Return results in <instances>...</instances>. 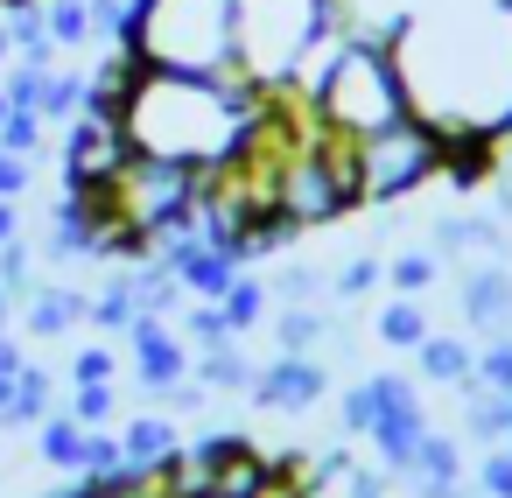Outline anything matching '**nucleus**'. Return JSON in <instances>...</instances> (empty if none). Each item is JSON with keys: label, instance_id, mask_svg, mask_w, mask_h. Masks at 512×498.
<instances>
[{"label": "nucleus", "instance_id": "nucleus-25", "mask_svg": "<svg viewBox=\"0 0 512 498\" xmlns=\"http://www.w3.org/2000/svg\"><path fill=\"white\" fill-rule=\"evenodd\" d=\"M57 414V379L29 358L22 365V379H15V407H8V428H36V421H50Z\"/></svg>", "mask_w": 512, "mask_h": 498}, {"label": "nucleus", "instance_id": "nucleus-20", "mask_svg": "<svg viewBox=\"0 0 512 498\" xmlns=\"http://www.w3.org/2000/svg\"><path fill=\"white\" fill-rule=\"evenodd\" d=\"M372 337H379L386 351H414V344L428 337V309H421V295H393V302H379Z\"/></svg>", "mask_w": 512, "mask_h": 498}, {"label": "nucleus", "instance_id": "nucleus-16", "mask_svg": "<svg viewBox=\"0 0 512 498\" xmlns=\"http://www.w3.org/2000/svg\"><path fill=\"white\" fill-rule=\"evenodd\" d=\"M78 323H92V295H85V288L43 281V288L29 295V337H64V330H78Z\"/></svg>", "mask_w": 512, "mask_h": 498}, {"label": "nucleus", "instance_id": "nucleus-28", "mask_svg": "<svg viewBox=\"0 0 512 498\" xmlns=\"http://www.w3.org/2000/svg\"><path fill=\"white\" fill-rule=\"evenodd\" d=\"M64 414H71L78 428H113V414H120V379H92V386H78Z\"/></svg>", "mask_w": 512, "mask_h": 498}, {"label": "nucleus", "instance_id": "nucleus-5", "mask_svg": "<svg viewBox=\"0 0 512 498\" xmlns=\"http://www.w3.org/2000/svg\"><path fill=\"white\" fill-rule=\"evenodd\" d=\"M120 50L141 71L225 78L232 71V0H134Z\"/></svg>", "mask_w": 512, "mask_h": 498}, {"label": "nucleus", "instance_id": "nucleus-35", "mask_svg": "<svg viewBox=\"0 0 512 498\" xmlns=\"http://www.w3.org/2000/svg\"><path fill=\"white\" fill-rule=\"evenodd\" d=\"M477 491L484 498H512V442H498V449L477 456Z\"/></svg>", "mask_w": 512, "mask_h": 498}, {"label": "nucleus", "instance_id": "nucleus-46", "mask_svg": "<svg viewBox=\"0 0 512 498\" xmlns=\"http://www.w3.org/2000/svg\"><path fill=\"white\" fill-rule=\"evenodd\" d=\"M0 428H8V421H0Z\"/></svg>", "mask_w": 512, "mask_h": 498}, {"label": "nucleus", "instance_id": "nucleus-29", "mask_svg": "<svg viewBox=\"0 0 512 498\" xmlns=\"http://www.w3.org/2000/svg\"><path fill=\"white\" fill-rule=\"evenodd\" d=\"M43 141H50V120L36 113V106H8V120H0V148L8 155H43Z\"/></svg>", "mask_w": 512, "mask_h": 498}, {"label": "nucleus", "instance_id": "nucleus-44", "mask_svg": "<svg viewBox=\"0 0 512 498\" xmlns=\"http://www.w3.org/2000/svg\"><path fill=\"white\" fill-rule=\"evenodd\" d=\"M0 120H8V92H0Z\"/></svg>", "mask_w": 512, "mask_h": 498}, {"label": "nucleus", "instance_id": "nucleus-24", "mask_svg": "<svg viewBox=\"0 0 512 498\" xmlns=\"http://www.w3.org/2000/svg\"><path fill=\"white\" fill-rule=\"evenodd\" d=\"M36 456H43L50 470L78 477V470H85V428H78L71 414H50V421H36Z\"/></svg>", "mask_w": 512, "mask_h": 498}, {"label": "nucleus", "instance_id": "nucleus-8", "mask_svg": "<svg viewBox=\"0 0 512 498\" xmlns=\"http://www.w3.org/2000/svg\"><path fill=\"white\" fill-rule=\"evenodd\" d=\"M372 379V393H379V421H372V456H379V470L386 477H407L414 470V456H421V435L435 428L428 421V400H421V379H407V372H365Z\"/></svg>", "mask_w": 512, "mask_h": 498}, {"label": "nucleus", "instance_id": "nucleus-40", "mask_svg": "<svg viewBox=\"0 0 512 498\" xmlns=\"http://www.w3.org/2000/svg\"><path fill=\"white\" fill-rule=\"evenodd\" d=\"M22 239V204H0V246Z\"/></svg>", "mask_w": 512, "mask_h": 498}, {"label": "nucleus", "instance_id": "nucleus-13", "mask_svg": "<svg viewBox=\"0 0 512 498\" xmlns=\"http://www.w3.org/2000/svg\"><path fill=\"white\" fill-rule=\"evenodd\" d=\"M435 260H505V218L498 211H456L428 225Z\"/></svg>", "mask_w": 512, "mask_h": 498}, {"label": "nucleus", "instance_id": "nucleus-32", "mask_svg": "<svg viewBox=\"0 0 512 498\" xmlns=\"http://www.w3.org/2000/svg\"><path fill=\"white\" fill-rule=\"evenodd\" d=\"M372 421H379V393H372V379L344 386V393H337V428L365 442V435H372Z\"/></svg>", "mask_w": 512, "mask_h": 498}, {"label": "nucleus", "instance_id": "nucleus-10", "mask_svg": "<svg viewBox=\"0 0 512 498\" xmlns=\"http://www.w3.org/2000/svg\"><path fill=\"white\" fill-rule=\"evenodd\" d=\"M323 393H330V365L323 358H288V351H274L246 386V400L260 414H309Z\"/></svg>", "mask_w": 512, "mask_h": 498}, {"label": "nucleus", "instance_id": "nucleus-3", "mask_svg": "<svg viewBox=\"0 0 512 498\" xmlns=\"http://www.w3.org/2000/svg\"><path fill=\"white\" fill-rule=\"evenodd\" d=\"M295 106L309 113L316 134L344 141V148H365L393 127H407V92H400V71H393V50L379 29H337L323 43V57L309 64V78L295 85Z\"/></svg>", "mask_w": 512, "mask_h": 498}, {"label": "nucleus", "instance_id": "nucleus-31", "mask_svg": "<svg viewBox=\"0 0 512 498\" xmlns=\"http://www.w3.org/2000/svg\"><path fill=\"white\" fill-rule=\"evenodd\" d=\"M0 295H8V302H29L36 295V246L29 239L0 246Z\"/></svg>", "mask_w": 512, "mask_h": 498}, {"label": "nucleus", "instance_id": "nucleus-36", "mask_svg": "<svg viewBox=\"0 0 512 498\" xmlns=\"http://www.w3.org/2000/svg\"><path fill=\"white\" fill-rule=\"evenodd\" d=\"M92 379H120V358H113V344H85V351L71 358V386H92Z\"/></svg>", "mask_w": 512, "mask_h": 498}, {"label": "nucleus", "instance_id": "nucleus-4", "mask_svg": "<svg viewBox=\"0 0 512 498\" xmlns=\"http://www.w3.org/2000/svg\"><path fill=\"white\" fill-rule=\"evenodd\" d=\"M337 29L344 0H232V78L260 99H288Z\"/></svg>", "mask_w": 512, "mask_h": 498}, {"label": "nucleus", "instance_id": "nucleus-1", "mask_svg": "<svg viewBox=\"0 0 512 498\" xmlns=\"http://www.w3.org/2000/svg\"><path fill=\"white\" fill-rule=\"evenodd\" d=\"M414 127L442 148L512 134V0H414L386 29Z\"/></svg>", "mask_w": 512, "mask_h": 498}, {"label": "nucleus", "instance_id": "nucleus-42", "mask_svg": "<svg viewBox=\"0 0 512 498\" xmlns=\"http://www.w3.org/2000/svg\"><path fill=\"white\" fill-rule=\"evenodd\" d=\"M8 407H15V379L0 372V421H8Z\"/></svg>", "mask_w": 512, "mask_h": 498}, {"label": "nucleus", "instance_id": "nucleus-45", "mask_svg": "<svg viewBox=\"0 0 512 498\" xmlns=\"http://www.w3.org/2000/svg\"><path fill=\"white\" fill-rule=\"evenodd\" d=\"M0 8H8V0H0Z\"/></svg>", "mask_w": 512, "mask_h": 498}, {"label": "nucleus", "instance_id": "nucleus-34", "mask_svg": "<svg viewBox=\"0 0 512 498\" xmlns=\"http://www.w3.org/2000/svg\"><path fill=\"white\" fill-rule=\"evenodd\" d=\"M477 379H484L491 393H505V400H512V330H505V337H491V344H477Z\"/></svg>", "mask_w": 512, "mask_h": 498}, {"label": "nucleus", "instance_id": "nucleus-21", "mask_svg": "<svg viewBox=\"0 0 512 498\" xmlns=\"http://www.w3.org/2000/svg\"><path fill=\"white\" fill-rule=\"evenodd\" d=\"M78 106H85V71L50 64V71H43V85H36V113H43L50 127H71V120H78Z\"/></svg>", "mask_w": 512, "mask_h": 498}, {"label": "nucleus", "instance_id": "nucleus-39", "mask_svg": "<svg viewBox=\"0 0 512 498\" xmlns=\"http://www.w3.org/2000/svg\"><path fill=\"white\" fill-rule=\"evenodd\" d=\"M57 498H134V491H99V484H78V477H71Z\"/></svg>", "mask_w": 512, "mask_h": 498}, {"label": "nucleus", "instance_id": "nucleus-33", "mask_svg": "<svg viewBox=\"0 0 512 498\" xmlns=\"http://www.w3.org/2000/svg\"><path fill=\"white\" fill-rule=\"evenodd\" d=\"M176 330L190 337V351H197V344H225V337H232V330H225V309H218V302H183Z\"/></svg>", "mask_w": 512, "mask_h": 498}, {"label": "nucleus", "instance_id": "nucleus-18", "mask_svg": "<svg viewBox=\"0 0 512 498\" xmlns=\"http://www.w3.org/2000/svg\"><path fill=\"white\" fill-rule=\"evenodd\" d=\"M218 309H225V330H232V337H246V330H260V323L274 316V295H267V274H253V267H239V274H232V288L218 295Z\"/></svg>", "mask_w": 512, "mask_h": 498}, {"label": "nucleus", "instance_id": "nucleus-7", "mask_svg": "<svg viewBox=\"0 0 512 498\" xmlns=\"http://www.w3.org/2000/svg\"><path fill=\"white\" fill-rule=\"evenodd\" d=\"M351 169H358V204H400L414 197L428 176H442V141L428 127H393L365 148H351Z\"/></svg>", "mask_w": 512, "mask_h": 498}, {"label": "nucleus", "instance_id": "nucleus-9", "mask_svg": "<svg viewBox=\"0 0 512 498\" xmlns=\"http://www.w3.org/2000/svg\"><path fill=\"white\" fill-rule=\"evenodd\" d=\"M127 134L113 113H92L78 106V120L64 127V190H106L120 169H127Z\"/></svg>", "mask_w": 512, "mask_h": 498}, {"label": "nucleus", "instance_id": "nucleus-23", "mask_svg": "<svg viewBox=\"0 0 512 498\" xmlns=\"http://www.w3.org/2000/svg\"><path fill=\"white\" fill-rule=\"evenodd\" d=\"M330 344V316H323V302L316 309H281L274 316V351H288V358H316Z\"/></svg>", "mask_w": 512, "mask_h": 498}, {"label": "nucleus", "instance_id": "nucleus-19", "mask_svg": "<svg viewBox=\"0 0 512 498\" xmlns=\"http://www.w3.org/2000/svg\"><path fill=\"white\" fill-rule=\"evenodd\" d=\"M267 295H274L281 309H316V302H330V274L309 267V260H281V267L267 274Z\"/></svg>", "mask_w": 512, "mask_h": 498}, {"label": "nucleus", "instance_id": "nucleus-27", "mask_svg": "<svg viewBox=\"0 0 512 498\" xmlns=\"http://www.w3.org/2000/svg\"><path fill=\"white\" fill-rule=\"evenodd\" d=\"M435 281H442L435 246H414V253H393V260H386V288H393V295H428Z\"/></svg>", "mask_w": 512, "mask_h": 498}, {"label": "nucleus", "instance_id": "nucleus-38", "mask_svg": "<svg viewBox=\"0 0 512 498\" xmlns=\"http://www.w3.org/2000/svg\"><path fill=\"white\" fill-rule=\"evenodd\" d=\"M22 365H29V351H22L15 337H0V372H8V379H22Z\"/></svg>", "mask_w": 512, "mask_h": 498}, {"label": "nucleus", "instance_id": "nucleus-12", "mask_svg": "<svg viewBox=\"0 0 512 498\" xmlns=\"http://www.w3.org/2000/svg\"><path fill=\"white\" fill-rule=\"evenodd\" d=\"M456 309L477 337H505L512 330V267L505 260H477L456 281Z\"/></svg>", "mask_w": 512, "mask_h": 498}, {"label": "nucleus", "instance_id": "nucleus-43", "mask_svg": "<svg viewBox=\"0 0 512 498\" xmlns=\"http://www.w3.org/2000/svg\"><path fill=\"white\" fill-rule=\"evenodd\" d=\"M8 316H15V302H8V295H0V337H8Z\"/></svg>", "mask_w": 512, "mask_h": 498}, {"label": "nucleus", "instance_id": "nucleus-17", "mask_svg": "<svg viewBox=\"0 0 512 498\" xmlns=\"http://www.w3.org/2000/svg\"><path fill=\"white\" fill-rule=\"evenodd\" d=\"M253 372H260V365L239 351V337H225V344H197V351H190V379H204L211 393H246Z\"/></svg>", "mask_w": 512, "mask_h": 498}, {"label": "nucleus", "instance_id": "nucleus-22", "mask_svg": "<svg viewBox=\"0 0 512 498\" xmlns=\"http://www.w3.org/2000/svg\"><path fill=\"white\" fill-rule=\"evenodd\" d=\"M134 316H141V302H134V274L120 267L113 281H99V288H92V330L127 337V330H134Z\"/></svg>", "mask_w": 512, "mask_h": 498}, {"label": "nucleus", "instance_id": "nucleus-26", "mask_svg": "<svg viewBox=\"0 0 512 498\" xmlns=\"http://www.w3.org/2000/svg\"><path fill=\"white\" fill-rule=\"evenodd\" d=\"M43 29H50V50H85V43H99V36H92V0H43Z\"/></svg>", "mask_w": 512, "mask_h": 498}, {"label": "nucleus", "instance_id": "nucleus-30", "mask_svg": "<svg viewBox=\"0 0 512 498\" xmlns=\"http://www.w3.org/2000/svg\"><path fill=\"white\" fill-rule=\"evenodd\" d=\"M379 281H386V260H379V253H358V260H344V267L330 274V295H337V302H372Z\"/></svg>", "mask_w": 512, "mask_h": 498}, {"label": "nucleus", "instance_id": "nucleus-41", "mask_svg": "<svg viewBox=\"0 0 512 498\" xmlns=\"http://www.w3.org/2000/svg\"><path fill=\"white\" fill-rule=\"evenodd\" d=\"M155 498H225V491H211V484H176V491H155Z\"/></svg>", "mask_w": 512, "mask_h": 498}, {"label": "nucleus", "instance_id": "nucleus-11", "mask_svg": "<svg viewBox=\"0 0 512 498\" xmlns=\"http://www.w3.org/2000/svg\"><path fill=\"white\" fill-rule=\"evenodd\" d=\"M127 351H134V379H141V393H148V400H155V393H169L176 379H190V337H183L169 316H134Z\"/></svg>", "mask_w": 512, "mask_h": 498}, {"label": "nucleus", "instance_id": "nucleus-15", "mask_svg": "<svg viewBox=\"0 0 512 498\" xmlns=\"http://www.w3.org/2000/svg\"><path fill=\"white\" fill-rule=\"evenodd\" d=\"M414 372L428 386H463V379H477V344L470 337H449V330H428L414 344Z\"/></svg>", "mask_w": 512, "mask_h": 498}, {"label": "nucleus", "instance_id": "nucleus-2", "mask_svg": "<svg viewBox=\"0 0 512 498\" xmlns=\"http://www.w3.org/2000/svg\"><path fill=\"white\" fill-rule=\"evenodd\" d=\"M113 120H120L134 155L176 162V169H197V176H225L260 141L267 99L246 92L232 71L225 78H190V71H141L134 64Z\"/></svg>", "mask_w": 512, "mask_h": 498}, {"label": "nucleus", "instance_id": "nucleus-14", "mask_svg": "<svg viewBox=\"0 0 512 498\" xmlns=\"http://www.w3.org/2000/svg\"><path fill=\"white\" fill-rule=\"evenodd\" d=\"M120 449H127L134 470H155V477H162V470L183 456V428H176V414L155 407V414H134V421L120 428Z\"/></svg>", "mask_w": 512, "mask_h": 498}, {"label": "nucleus", "instance_id": "nucleus-6", "mask_svg": "<svg viewBox=\"0 0 512 498\" xmlns=\"http://www.w3.org/2000/svg\"><path fill=\"white\" fill-rule=\"evenodd\" d=\"M106 204V225L120 232V253H148L155 239L197 225V204H204V176L197 169H176V162H148V155H127V169L99 190Z\"/></svg>", "mask_w": 512, "mask_h": 498}, {"label": "nucleus", "instance_id": "nucleus-37", "mask_svg": "<svg viewBox=\"0 0 512 498\" xmlns=\"http://www.w3.org/2000/svg\"><path fill=\"white\" fill-rule=\"evenodd\" d=\"M22 190H29V155L0 148V204H22Z\"/></svg>", "mask_w": 512, "mask_h": 498}]
</instances>
